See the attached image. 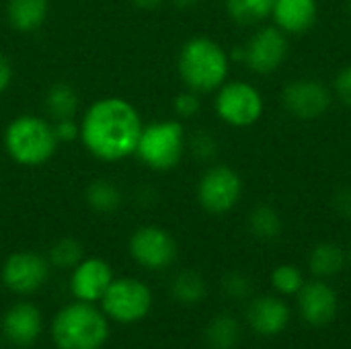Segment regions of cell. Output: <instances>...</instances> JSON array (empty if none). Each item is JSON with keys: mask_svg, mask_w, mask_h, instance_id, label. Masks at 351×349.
<instances>
[{"mask_svg": "<svg viewBox=\"0 0 351 349\" xmlns=\"http://www.w3.org/2000/svg\"><path fill=\"white\" fill-rule=\"evenodd\" d=\"M142 128V115L128 99L103 97L86 107L80 142L97 160L119 163L136 154Z\"/></svg>", "mask_w": 351, "mask_h": 349, "instance_id": "1", "label": "cell"}, {"mask_svg": "<svg viewBox=\"0 0 351 349\" xmlns=\"http://www.w3.org/2000/svg\"><path fill=\"white\" fill-rule=\"evenodd\" d=\"M230 53L208 35L189 37L177 53V74L185 88L197 95L216 93L230 76Z\"/></svg>", "mask_w": 351, "mask_h": 349, "instance_id": "2", "label": "cell"}, {"mask_svg": "<svg viewBox=\"0 0 351 349\" xmlns=\"http://www.w3.org/2000/svg\"><path fill=\"white\" fill-rule=\"evenodd\" d=\"M4 150L12 163L35 169L49 163L58 150L53 123L47 117L23 113L16 115L4 130Z\"/></svg>", "mask_w": 351, "mask_h": 349, "instance_id": "3", "label": "cell"}, {"mask_svg": "<svg viewBox=\"0 0 351 349\" xmlns=\"http://www.w3.org/2000/svg\"><path fill=\"white\" fill-rule=\"evenodd\" d=\"M51 339L58 349H103L109 339L107 315L93 302L76 300L53 317Z\"/></svg>", "mask_w": 351, "mask_h": 349, "instance_id": "4", "label": "cell"}, {"mask_svg": "<svg viewBox=\"0 0 351 349\" xmlns=\"http://www.w3.org/2000/svg\"><path fill=\"white\" fill-rule=\"evenodd\" d=\"M185 154L187 132L183 123L179 119H162L142 128L134 156L154 173H169L181 165Z\"/></svg>", "mask_w": 351, "mask_h": 349, "instance_id": "5", "label": "cell"}, {"mask_svg": "<svg viewBox=\"0 0 351 349\" xmlns=\"http://www.w3.org/2000/svg\"><path fill=\"white\" fill-rule=\"evenodd\" d=\"M290 58V37L274 23L255 27L253 35L243 47L230 53V60H241L245 68L255 76H271L282 70Z\"/></svg>", "mask_w": 351, "mask_h": 349, "instance_id": "6", "label": "cell"}, {"mask_svg": "<svg viewBox=\"0 0 351 349\" xmlns=\"http://www.w3.org/2000/svg\"><path fill=\"white\" fill-rule=\"evenodd\" d=\"M214 111L224 125L247 130L263 117L265 97L249 80H226L214 93Z\"/></svg>", "mask_w": 351, "mask_h": 349, "instance_id": "7", "label": "cell"}, {"mask_svg": "<svg viewBox=\"0 0 351 349\" xmlns=\"http://www.w3.org/2000/svg\"><path fill=\"white\" fill-rule=\"evenodd\" d=\"M245 183L237 169L224 163H212L199 175L195 197L204 212L212 216L230 214L243 200Z\"/></svg>", "mask_w": 351, "mask_h": 349, "instance_id": "8", "label": "cell"}, {"mask_svg": "<svg viewBox=\"0 0 351 349\" xmlns=\"http://www.w3.org/2000/svg\"><path fill=\"white\" fill-rule=\"evenodd\" d=\"M335 97L333 88L313 76L292 78L284 84L280 93V103L284 111L296 121H317L331 109Z\"/></svg>", "mask_w": 351, "mask_h": 349, "instance_id": "9", "label": "cell"}, {"mask_svg": "<svg viewBox=\"0 0 351 349\" xmlns=\"http://www.w3.org/2000/svg\"><path fill=\"white\" fill-rule=\"evenodd\" d=\"M103 313L123 325L138 323L152 309V290L136 278H115L101 298Z\"/></svg>", "mask_w": 351, "mask_h": 349, "instance_id": "10", "label": "cell"}, {"mask_svg": "<svg viewBox=\"0 0 351 349\" xmlns=\"http://www.w3.org/2000/svg\"><path fill=\"white\" fill-rule=\"evenodd\" d=\"M128 249L132 259L148 272L169 269L179 253L175 237L167 228L156 224H146L136 228L130 237Z\"/></svg>", "mask_w": 351, "mask_h": 349, "instance_id": "11", "label": "cell"}, {"mask_svg": "<svg viewBox=\"0 0 351 349\" xmlns=\"http://www.w3.org/2000/svg\"><path fill=\"white\" fill-rule=\"evenodd\" d=\"M2 284L19 296L35 294L49 278L47 257L35 251H16L6 257L2 265Z\"/></svg>", "mask_w": 351, "mask_h": 349, "instance_id": "12", "label": "cell"}, {"mask_svg": "<svg viewBox=\"0 0 351 349\" xmlns=\"http://www.w3.org/2000/svg\"><path fill=\"white\" fill-rule=\"evenodd\" d=\"M296 311L304 325L313 329L329 327L339 313L337 290L325 280H306L302 290L296 294Z\"/></svg>", "mask_w": 351, "mask_h": 349, "instance_id": "13", "label": "cell"}, {"mask_svg": "<svg viewBox=\"0 0 351 349\" xmlns=\"http://www.w3.org/2000/svg\"><path fill=\"white\" fill-rule=\"evenodd\" d=\"M292 309L278 294L253 296L245 309L247 327L259 337H278L290 325Z\"/></svg>", "mask_w": 351, "mask_h": 349, "instance_id": "14", "label": "cell"}, {"mask_svg": "<svg viewBox=\"0 0 351 349\" xmlns=\"http://www.w3.org/2000/svg\"><path fill=\"white\" fill-rule=\"evenodd\" d=\"M111 265L101 257H84L70 276V290L76 300L99 302L113 282Z\"/></svg>", "mask_w": 351, "mask_h": 349, "instance_id": "15", "label": "cell"}, {"mask_svg": "<svg viewBox=\"0 0 351 349\" xmlns=\"http://www.w3.org/2000/svg\"><path fill=\"white\" fill-rule=\"evenodd\" d=\"M43 331V317L31 302L12 304L2 319V335L16 348H31Z\"/></svg>", "mask_w": 351, "mask_h": 349, "instance_id": "16", "label": "cell"}, {"mask_svg": "<svg viewBox=\"0 0 351 349\" xmlns=\"http://www.w3.org/2000/svg\"><path fill=\"white\" fill-rule=\"evenodd\" d=\"M274 25L288 37H302L319 21L317 0H276L271 10Z\"/></svg>", "mask_w": 351, "mask_h": 349, "instance_id": "17", "label": "cell"}, {"mask_svg": "<svg viewBox=\"0 0 351 349\" xmlns=\"http://www.w3.org/2000/svg\"><path fill=\"white\" fill-rule=\"evenodd\" d=\"M306 265H308V274L315 280L329 282L341 276L343 269L348 267V251L333 241H321L311 249Z\"/></svg>", "mask_w": 351, "mask_h": 349, "instance_id": "18", "label": "cell"}, {"mask_svg": "<svg viewBox=\"0 0 351 349\" xmlns=\"http://www.w3.org/2000/svg\"><path fill=\"white\" fill-rule=\"evenodd\" d=\"M49 14V0H8L6 21L19 33H35Z\"/></svg>", "mask_w": 351, "mask_h": 349, "instance_id": "19", "label": "cell"}, {"mask_svg": "<svg viewBox=\"0 0 351 349\" xmlns=\"http://www.w3.org/2000/svg\"><path fill=\"white\" fill-rule=\"evenodd\" d=\"M78 109H80V97H78V91L70 82L58 80L47 86L43 95V111L49 121L76 117Z\"/></svg>", "mask_w": 351, "mask_h": 349, "instance_id": "20", "label": "cell"}, {"mask_svg": "<svg viewBox=\"0 0 351 349\" xmlns=\"http://www.w3.org/2000/svg\"><path fill=\"white\" fill-rule=\"evenodd\" d=\"M208 349H237L243 341V325L230 313H220L210 319L204 331Z\"/></svg>", "mask_w": 351, "mask_h": 349, "instance_id": "21", "label": "cell"}, {"mask_svg": "<svg viewBox=\"0 0 351 349\" xmlns=\"http://www.w3.org/2000/svg\"><path fill=\"white\" fill-rule=\"evenodd\" d=\"M84 202L95 214H113L123 204L121 187L111 179H95L84 189Z\"/></svg>", "mask_w": 351, "mask_h": 349, "instance_id": "22", "label": "cell"}, {"mask_svg": "<svg viewBox=\"0 0 351 349\" xmlns=\"http://www.w3.org/2000/svg\"><path fill=\"white\" fill-rule=\"evenodd\" d=\"M276 0H224L228 19L239 27H259L271 19Z\"/></svg>", "mask_w": 351, "mask_h": 349, "instance_id": "23", "label": "cell"}, {"mask_svg": "<svg viewBox=\"0 0 351 349\" xmlns=\"http://www.w3.org/2000/svg\"><path fill=\"white\" fill-rule=\"evenodd\" d=\"M247 228L253 239H257L261 243H274L282 237L284 220L274 206L259 204V206L251 208V212L247 216Z\"/></svg>", "mask_w": 351, "mask_h": 349, "instance_id": "24", "label": "cell"}, {"mask_svg": "<svg viewBox=\"0 0 351 349\" xmlns=\"http://www.w3.org/2000/svg\"><path fill=\"white\" fill-rule=\"evenodd\" d=\"M171 294L183 306H195L208 296V284L195 269H181L171 280Z\"/></svg>", "mask_w": 351, "mask_h": 349, "instance_id": "25", "label": "cell"}, {"mask_svg": "<svg viewBox=\"0 0 351 349\" xmlns=\"http://www.w3.org/2000/svg\"><path fill=\"white\" fill-rule=\"evenodd\" d=\"M269 282H271V288L276 290L278 296L290 298L302 290V286L306 284V276H304L302 267H298L294 263H282V265L274 267Z\"/></svg>", "mask_w": 351, "mask_h": 349, "instance_id": "26", "label": "cell"}, {"mask_svg": "<svg viewBox=\"0 0 351 349\" xmlns=\"http://www.w3.org/2000/svg\"><path fill=\"white\" fill-rule=\"evenodd\" d=\"M84 259V245L74 237H64L56 241L47 253L49 265L58 269H74Z\"/></svg>", "mask_w": 351, "mask_h": 349, "instance_id": "27", "label": "cell"}, {"mask_svg": "<svg viewBox=\"0 0 351 349\" xmlns=\"http://www.w3.org/2000/svg\"><path fill=\"white\" fill-rule=\"evenodd\" d=\"M218 138L206 128H197L187 136V152L204 165H212L218 156Z\"/></svg>", "mask_w": 351, "mask_h": 349, "instance_id": "28", "label": "cell"}, {"mask_svg": "<svg viewBox=\"0 0 351 349\" xmlns=\"http://www.w3.org/2000/svg\"><path fill=\"white\" fill-rule=\"evenodd\" d=\"M222 294L232 302H249L253 298V282L245 272H228L220 282Z\"/></svg>", "mask_w": 351, "mask_h": 349, "instance_id": "29", "label": "cell"}, {"mask_svg": "<svg viewBox=\"0 0 351 349\" xmlns=\"http://www.w3.org/2000/svg\"><path fill=\"white\" fill-rule=\"evenodd\" d=\"M199 111H202V95H197L189 88H185L183 93H179L173 99V113L179 121L193 119Z\"/></svg>", "mask_w": 351, "mask_h": 349, "instance_id": "30", "label": "cell"}, {"mask_svg": "<svg viewBox=\"0 0 351 349\" xmlns=\"http://www.w3.org/2000/svg\"><path fill=\"white\" fill-rule=\"evenodd\" d=\"M331 88H333V97H335L341 105H346L348 109H351V64L343 66V68L337 72V76H335Z\"/></svg>", "mask_w": 351, "mask_h": 349, "instance_id": "31", "label": "cell"}, {"mask_svg": "<svg viewBox=\"0 0 351 349\" xmlns=\"http://www.w3.org/2000/svg\"><path fill=\"white\" fill-rule=\"evenodd\" d=\"M51 123H53V132H56L58 142H74V140H80V121H76V117L51 121Z\"/></svg>", "mask_w": 351, "mask_h": 349, "instance_id": "32", "label": "cell"}, {"mask_svg": "<svg viewBox=\"0 0 351 349\" xmlns=\"http://www.w3.org/2000/svg\"><path fill=\"white\" fill-rule=\"evenodd\" d=\"M333 208L335 212L343 218V220H350L351 222V185L350 187H343L335 193L333 197Z\"/></svg>", "mask_w": 351, "mask_h": 349, "instance_id": "33", "label": "cell"}, {"mask_svg": "<svg viewBox=\"0 0 351 349\" xmlns=\"http://www.w3.org/2000/svg\"><path fill=\"white\" fill-rule=\"evenodd\" d=\"M12 82V64L10 60L0 51V95L10 86Z\"/></svg>", "mask_w": 351, "mask_h": 349, "instance_id": "34", "label": "cell"}, {"mask_svg": "<svg viewBox=\"0 0 351 349\" xmlns=\"http://www.w3.org/2000/svg\"><path fill=\"white\" fill-rule=\"evenodd\" d=\"M140 10H156L165 4V0H130Z\"/></svg>", "mask_w": 351, "mask_h": 349, "instance_id": "35", "label": "cell"}, {"mask_svg": "<svg viewBox=\"0 0 351 349\" xmlns=\"http://www.w3.org/2000/svg\"><path fill=\"white\" fill-rule=\"evenodd\" d=\"M171 2H173V6H177V8H181V10H189V8L197 6L202 0H171Z\"/></svg>", "mask_w": 351, "mask_h": 349, "instance_id": "36", "label": "cell"}, {"mask_svg": "<svg viewBox=\"0 0 351 349\" xmlns=\"http://www.w3.org/2000/svg\"><path fill=\"white\" fill-rule=\"evenodd\" d=\"M348 263L351 265V241H350V249H348Z\"/></svg>", "mask_w": 351, "mask_h": 349, "instance_id": "37", "label": "cell"}, {"mask_svg": "<svg viewBox=\"0 0 351 349\" xmlns=\"http://www.w3.org/2000/svg\"><path fill=\"white\" fill-rule=\"evenodd\" d=\"M348 8H350V14H351V0H348Z\"/></svg>", "mask_w": 351, "mask_h": 349, "instance_id": "38", "label": "cell"}]
</instances>
